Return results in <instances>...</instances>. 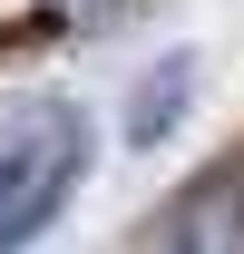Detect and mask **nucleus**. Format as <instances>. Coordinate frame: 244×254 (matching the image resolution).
<instances>
[{"label": "nucleus", "instance_id": "1", "mask_svg": "<svg viewBox=\"0 0 244 254\" xmlns=\"http://www.w3.org/2000/svg\"><path fill=\"white\" fill-rule=\"evenodd\" d=\"M88 176V118L68 98H30L0 127V254H20Z\"/></svg>", "mask_w": 244, "mask_h": 254}, {"label": "nucleus", "instance_id": "2", "mask_svg": "<svg viewBox=\"0 0 244 254\" xmlns=\"http://www.w3.org/2000/svg\"><path fill=\"white\" fill-rule=\"evenodd\" d=\"M147 254H244V186L235 176H205V186H185L166 215H156Z\"/></svg>", "mask_w": 244, "mask_h": 254}, {"label": "nucleus", "instance_id": "3", "mask_svg": "<svg viewBox=\"0 0 244 254\" xmlns=\"http://www.w3.org/2000/svg\"><path fill=\"white\" fill-rule=\"evenodd\" d=\"M185 88H195V59H156L147 68V88L127 98V147H166V137H176V118H185Z\"/></svg>", "mask_w": 244, "mask_h": 254}, {"label": "nucleus", "instance_id": "4", "mask_svg": "<svg viewBox=\"0 0 244 254\" xmlns=\"http://www.w3.org/2000/svg\"><path fill=\"white\" fill-rule=\"evenodd\" d=\"M49 10H59V20H88V10H108V0H49Z\"/></svg>", "mask_w": 244, "mask_h": 254}]
</instances>
